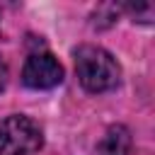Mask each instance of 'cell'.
<instances>
[{
  "instance_id": "cell-1",
  "label": "cell",
  "mask_w": 155,
  "mask_h": 155,
  "mask_svg": "<svg viewBox=\"0 0 155 155\" xmlns=\"http://www.w3.org/2000/svg\"><path fill=\"white\" fill-rule=\"evenodd\" d=\"M75 73L87 92H107L121 80V68L116 58L102 46L92 44H85L75 51Z\"/></svg>"
},
{
  "instance_id": "cell-2",
  "label": "cell",
  "mask_w": 155,
  "mask_h": 155,
  "mask_svg": "<svg viewBox=\"0 0 155 155\" xmlns=\"http://www.w3.org/2000/svg\"><path fill=\"white\" fill-rule=\"evenodd\" d=\"M41 145L44 133L29 116L12 114L0 124V155H34Z\"/></svg>"
},
{
  "instance_id": "cell-3",
  "label": "cell",
  "mask_w": 155,
  "mask_h": 155,
  "mask_svg": "<svg viewBox=\"0 0 155 155\" xmlns=\"http://www.w3.org/2000/svg\"><path fill=\"white\" fill-rule=\"evenodd\" d=\"M63 80V68L51 53H31L22 68V82L31 90H51Z\"/></svg>"
},
{
  "instance_id": "cell-4",
  "label": "cell",
  "mask_w": 155,
  "mask_h": 155,
  "mask_svg": "<svg viewBox=\"0 0 155 155\" xmlns=\"http://www.w3.org/2000/svg\"><path fill=\"white\" fill-rule=\"evenodd\" d=\"M128 150H131V133L121 124L109 126V131L97 145V155H128Z\"/></svg>"
},
{
  "instance_id": "cell-5",
  "label": "cell",
  "mask_w": 155,
  "mask_h": 155,
  "mask_svg": "<svg viewBox=\"0 0 155 155\" xmlns=\"http://www.w3.org/2000/svg\"><path fill=\"white\" fill-rule=\"evenodd\" d=\"M7 78H10V70H7V63H5V58L0 56V92L7 87Z\"/></svg>"
}]
</instances>
